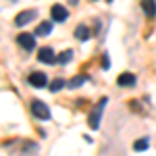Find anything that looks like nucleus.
<instances>
[{"instance_id": "1", "label": "nucleus", "mask_w": 156, "mask_h": 156, "mask_svg": "<svg viewBox=\"0 0 156 156\" xmlns=\"http://www.w3.org/2000/svg\"><path fill=\"white\" fill-rule=\"evenodd\" d=\"M106 104H108V98H102L96 106L92 108V112H90V117H87V125H90V129H98V127H100V119H102V115H104Z\"/></svg>"}, {"instance_id": "2", "label": "nucleus", "mask_w": 156, "mask_h": 156, "mask_svg": "<svg viewBox=\"0 0 156 156\" xmlns=\"http://www.w3.org/2000/svg\"><path fill=\"white\" fill-rule=\"evenodd\" d=\"M29 110H31V115H34L36 119H40V121H48L50 119V110L42 100H34V102L29 104Z\"/></svg>"}, {"instance_id": "3", "label": "nucleus", "mask_w": 156, "mask_h": 156, "mask_svg": "<svg viewBox=\"0 0 156 156\" xmlns=\"http://www.w3.org/2000/svg\"><path fill=\"white\" fill-rule=\"evenodd\" d=\"M27 81H29V85H31V87L42 90V87H46V85H48V75H46V73L36 71V73H31V75L27 77Z\"/></svg>"}, {"instance_id": "4", "label": "nucleus", "mask_w": 156, "mask_h": 156, "mask_svg": "<svg viewBox=\"0 0 156 156\" xmlns=\"http://www.w3.org/2000/svg\"><path fill=\"white\" fill-rule=\"evenodd\" d=\"M17 44H19L25 52H31V50L36 48V37L31 36V34H19V36H17Z\"/></svg>"}, {"instance_id": "5", "label": "nucleus", "mask_w": 156, "mask_h": 156, "mask_svg": "<svg viewBox=\"0 0 156 156\" xmlns=\"http://www.w3.org/2000/svg\"><path fill=\"white\" fill-rule=\"evenodd\" d=\"M36 17H37V12L34 11V9H31V11H23V12H19V15L15 17V25H17V27H25L27 23H31Z\"/></svg>"}, {"instance_id": "6", "label": "nucleus", "mask_w": 156, "mask_h": 156, "mask_svg": "<svg viewBox=\"0 0 156 156\" xmlns=\"http://www.w3.org/2000/svg\"><path fill=\"white\" fill-rule=\"evenodd\" d=\"M50 15H52V21H56V23H62V21H67V17H69V11H67L65 6H60V4H54V6L50 9Z\"/></svg>"}, {"instance_id": "7", "label": "nucleus", "mask_w": 156, "mask_h": 156, "mask_svg": "<svg viewBox=\"0 0 156 156\" xmlns=\"http://www.w3.org/2000/svg\"><path fill=\"white\" fill-rule=\"evenodd\" d=\"M37 58H40V62H44V65H54L56 62V54H54L52 48H42L37 52Z\"/></svg>"}, {"instance_id": "8", "label": "nucleus", "mask_w": 156, "mask_h": 156, "mask_svg": "<svg viewBox=\"0 0 156 156\" xmlns=\"http://www.w3.org/2000/svg\"><path fill=\"white\" fill-rule=\"evenodd\" d=\"M135 81H137V79H135V75H133V73H121L119 79H117V83H119L121 87H133Z\"/></svg>"}, {"instance_id": "9", "label": "nucleus", "mask_w": 156, "mask_h": 156, "mask_svg": "<svg viewBox=\"0 0 156 156\" xmlns=\"http://www.w3.org/2000/svg\"><path fill=\"white\" fill-rule=\"evenodd\" d=\"M142 11L148 19H152L156 15V0H142Z\"/></svg>"}, {"instance_id": "10", "label": "nucleus", "mask_w": 156, "mask_h": 156, "mask_svg": "<svg viewBox=\"0 0 156 156\" xmlns=\"http://www.w3.org/2000/svg\"><path fill=\"white\" fill-rule=\"evenodd\" d=\"M90 36H92L90 27H85V25H79V27H75V37H77V40L85 42V40H90Z\"/></svg>"}, {"instance_id": "11", "label": "nucleus", "mask_w": 156, "mask_h": 156, "mask_svg": "<svg viewBox=\"0 0 156 156\" xmlns=\"http://www.w3.org/2000/svg\"><path fill=\"white\" fill-rule=\"evenodd\" d=\"M50 34H52V23H50V21L40 23V27L36 29V36H40V37H46V36H50Z\"/></svg>"}, {"instance_id": "12", "label": "nucleus", "mask_w": 156, "mask_h": 156, "mask_svg": "<svg viewBox=\"0 0 156 156\" xmlns=\"http://www.w3.org/2000/svg\"><path fill=\"white\" fill-rule=\"evenodd\" d=\"M85 81H87V75H77V77H73L71 81H69V87H71V90H75V87H79V85H83Z\"/></svg>"}, {"instance_id": "13", "label": "nucleus", "mask_w": 156, "mask_h": 156, "mask_svg": "<svg viewBox=\"0 0 156 156\" xmlns=\"http://www.w3.org/2000/svg\"><path fill=\"white\" fill-rule=\"evenodd\" d=\"M71 58H73V50H65V52H60L58 56H56V62L58 65H67Z\"/></svg>"}, {"instance_id": "14", "label": "nucleus", "mask_w": 156, "mask_h": 156, "mask_svg": "<svg viewBox=\"0 0 156 156\" xmlns=\"http://www.w3.org/2000/svg\"><path fill=\"white\" fill-rule=\"evenodd\" d=\"M148 148V137H142V140H135V144H133V150L135 152H142Z\"/></svg>"}, {"instance_id": "15", "label": "nucleus", "mask_w": 156, "mask_h": 156, "mask_svg": "<svg viewBox=\"0 0 156 156\" xmlns=\"http://www.w3.org/2000/svg\"><path fill=\"white\" fill-rule=\"evenodd\" d=\"M48 87H50V92H58L60 87H65V81H62V79H54Z\"/></svg>"}, {"instance_id": "16", "label": "nucleus", "mask_w": 156, "mask_h": 156, "mask_svg": "<svg viewBox=\"0 0 156 156\" xmlns=\"http://www.w3.org/2000/svg\"><path fill=\"white\" fill-rule=\"evenodd\" d=\"M102 67H104V69H108V67H110V60H108V54H104V62H102Z\"/></svg>"}, {"instance_id": "17", "label": "nucleus", "mask_w": 156, "mask_h": 156, "mask_svg": "<svg viewBox=\"0 0 156 156\" xmlns=\"http://www.w3.org/2000/svg\"><path fill=\"white\" fill-rule=\"evenodd\" d=\"M69 2H71V4H77V2H79V0H69Z\"/></svg>"}, {"instance_id": "18", "label": "nucleus", "mask_w": 156, "mask_h": 156, "mask_svg": "<svg viewBox=\"0 0 156 156\" xmlns=\"http://www.w3.org/2000/svg\"><path fill=\"white\" fill-rule=\"evenodd\" d=\"M11 2H17V0H11Z\"/></svg>"}, {"instance_id": "19", "label": "nucleus", "mask_w": 156, "mask_h": 156, "mask_svg": "<svg viewBox=\"0 0 156 156\" xmlns=\"http://www.w3.org/2000/svg\"><path fill=\"white\" fill-rule=\"evenodd\" d=\"M108 2H112V0H108Z\"/></svg>"}]
</instances>
